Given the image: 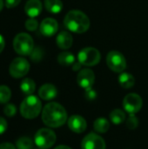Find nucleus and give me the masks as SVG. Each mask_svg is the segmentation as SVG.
I'll list each match as a JSON object with an SVG mask.
<instances>
[{
  "label": "nucleus",
  "mask_w": 148,
  "mask_h": 149,
  "mask_svg": "<svg viewBox=\"0 0 148 149\" xmlns=\"http://www.w3.org/2000/svg\"><path fill=\"white\" fill-rule=\"evenodd\" d=\"M31 59L33 61H38V60L41 59L43 54H42V51L39 48H37L36 50H33L32 51V52H31Z\"/></svg>",
  "instance_id": "obj_28"
},
{
  "label": "nucleus",
  "mask_w": 148,
  "mask_h": 149,
  "mask_svg": "<svg viewBox=\"0 0 148 149\" xmlns=\"http://www.w3.org/2000/svg\"><path fill=\"white\" fill-rule=\"evenodd\" d=\"M58 29V22L51 17H46L44 18L39 26L40 32L45 36V37H52L55 35Z\"/></svg>",
  "instance_id": "obj_12"
},
{
  "label": "nucleus",
  "mask_w": 148,
  "mask_h": 149,
  "mask_svg": "<svg viewBox=\"0 0 148 149\" xmlns=\"http://www.w3.org/2000/svg\"><path fill=\"white\" fill-rule=\"evenodd\" d=\"M20 89L23 93L26 95H31L36 89V84L33 79L30 78H25L22 80L20 84Z\"/></svg>",
  "instance_id": "obj_19"
},
{
  "label": "nucleus",
  "mask_w": 148,
  "mask_h": 149,
  "mask_svg": "<svg viewBox=\"0 0 148 149\" xmlns=\"http://www.w3.org/2000/svg\"><path fill=\"white\" fill-rule=\"evenodd\" d=\"M57 137L55 133L49 128L39 129L34 137V141L39 149H48L56 142Z\"/></svg>",
  "instance_id": "obj_5"
},
{
  "label": "nucleus",
  "mask_w": 148,
  "mask_h": 149,
  "mask_svg": "<svg viewBox=\"0 0 148 149\" xmlns=\"http://www.w3.org/2000/svg\"><path fill=\"white\" fill-rule=\"evenodd\" d=\"M30 70V64L29 62L22 57H18L14 58L10 66H9V72L11 77L15 79H19L25 76Z\"/></svg>",
  "instance_id": "obj_8"
},
{
  "label": "nucleus",
  "mask_w": 148,
  "mask_h": 149,
  "mask_svg": "<svg viewBox=\"0 0 148 149\" xmlns=\"http://www.w3.org/2000/svg\"><path fill=\"white\" fill-rule=\"evenodd\" d=\"M24 11L30 17H38L42 11V3L40 0H28L24 5Z\"/></svg>",
  "instance_id": "obj_14"
},
{
  "label": "nucleus",
  "mask_w": 148,
  "mask_h": 149,
  "mask_svg": "<svg viewBox=\"0 0 148 149\" xmlns=\"http://www.w3.org/2000/svg\"><path fill=\"white\" fill-rule=\"evenodd\" d=\"M143 105L141 97L137 93H129L123 100V107L129 114L138 113Z\"/></svg>",
  "instance_id": "obj_9"
},
{
  "label": "nucleus",
  "mask_w": 148,
  "mask_h": 149,
  "mask_svg": "<svg viewBox=\"0 0 148 149\" xmlns=\"http://www.w3.org/2000/svg\"><path fill=\"white\" fill-rule=\"evenodd\" d=\"M138 125H139V120L137 117L134 114H130V116L126 120V127L129 129L133 130L138 127Z\"/></svg>",
  "instance_id": "obj_25"
},
{
  "label": "nucleus",
  "mask_w": 148,
  "mask_h": 149,
  "mask_svg": "<svg viewBox=\"0 0 148 149\" xmlns=\"http://www.w3.org/2000/svg\"><path fill=\"white\" fill-rule=\"evenodd\" d=\"M101 55L99 50L94 47L83 48L78 54V61L82 65L94 66L100 61Z\"/></svg>",
  "instance_id": "obj_6"
},
{
  "label": "nucleus",
  "mask_w": 148,
  "mask_h": 149,
  "mask_svg": "<svg viewBox=\"0 0 148 149\" xmlns=\"http://www.w3.org/2000/svg\"><path fill=\"white\" fill-rule=\"evenodd\" d=\"M0 149H17V148L10 142H3L0 144Z\"/></svg>",
  "instance_id": "obj_32"
},
{
  "label": "nucleus",
  "mask_w": 148,
  "mask_h": 149,
  "mask_svg": "<svg viewBox=\"0 0 148 149\" xmlns=\"http://www.w3.org/2000/svg\"><path fill=\"white\" fill-rule=\"evenodd\" d=\"M119 83L123 88L129 89L134 86L135 79L132 74L128 72H122L119 77Z\"/></svg>",
  "instance_id": "obj_17"
},
{
  "label": "nucleus",
  "mask_w": 148,
  "mask_h": 149,
  "mask_svg": "<svg viewBox=\"0 0 148 149\" xmlns=\"http://www.w3.org/2000/svg\"><path fill=\"white\" fill-rule=\"evenodd\" d=\"M58 94V90L52 84H44L38 90L39 97L44 100H51Z\"/></svg>",
  "instance_id": "obj_15"
},
{
  "label": "nucleus",
  "mask_w": 148,
  "mask_h": 149,
  "mask_svg": "<svg viewBox=\"0 0 148 149\" xmlns=\"http://www.w3.org/2000/svg\"><path fill=\"white\" fill-rule=\"evenodd\" d=\"M7 122L6 120L3 118V117H0V134H3L6 129H7Z\"/></svg>",
  "instance_id": "obj_31"
},
{
  "label": "nucleus",
  "mask_w": 148,
  "mask_h": 149,
  "mask_svg": "<svg viewBox=\"0 0 148 149\" xmlns=\"http://www.w3.org/2000/svg\"><path fill=\"white\" fill-rule=\"evenodd\" d=\"M42 109L40 100L34 95H28L20 105V113L25 119L37 118Z\"/></svg>",
  "instance_id": "obj_3"
},
{
  "label": "nucleus",
  "mask_w": 148,
  "mask_h": 149,
  "mask_svg": "<svg viewBox=\"0 0 148 149\" xmlns=\"http://www.w3.org/2000/svg\"><path fill=\"white\" fill-rule=\"evenodd\" d=\"M38 21L36 19L31 17L30 19L26 20V22H25V28L28 31H36L38 29Z\"/></svg>",
  "instance_id": "obj_26"
},
{
  "label": "nucleus",
  "mask_w": 148,
  "mask_h": 149,
  "mask_svg": "<svg viewBox=\"0 0 148 149\" xmlns=\"http://www.w3.org/2000/svg\"><path fill=\"white\" fill-rule=\"evenodd\" d=\"M44 7L50 13L58 14L63 9V3L60 0H44Z\"/></svg>",
  "instance_id": "obj_18"
},
{
  "label": "nucleus",
  "mask_w": 148,
  "mask_h": 149,
  "mask_svg": "<svg viewBox=\"0 0 148 149\" xmlns=\"http://www.w3.org/2000/svg\"><path fill=\"white\" fill-rule=\"evenodd\" d=\"M17 149H32L33 148V142L32 141L25 136L20 137L16 142Z\"/></svg>",
  "instance_id": "obj_23"
},
{
  "label": "nucleus",
  "mask_w": 148,
  "mask_h": 149,
  "mask_svg": "<svg viewBox=\"0 0 148 149\" xmlns=\"http://www.w3.org/2000/svg\"><path fill=\"white\" fill-rule=\"evenodd\" d=\"M81 64L79 63V62H78V63H74L73 64V70L74 71H77V69H79L80 67H81Z\"/></svg>",
  "instance_id": "obj_34"
},
{
  "label": "nucleus",
  "mask_w": 148,
  "mask_h": 149,
  "mask_svg": "<svg viewBox=\"0 0 148 149\" xmlns=\"http://www.w3.org/2000/svg\"><path fill=\"white\" fill-rule=\"evenodd\" d=\"M21 0H5V6L7 8H14L20 3Z\"/></svg>",
  "instance_id": "obj_30"
},
{
  "label": "nucleus",
  "mask_w": 148,
  "mask_h": 149,
  "mask_svg": "<svg viewBox=\"0 0 148 149\" xmlns=\"http://www.w3.org/2000/svg\"><path fill=\"white\" fill-rule=\"evenodd\" d=\"M64 24L67 30L74 33H84L90 27V19L83 11L72 10L65 15Z\"/></svg>",
  "instance_id": "obj_2"
},
{
  "label": "nucleus",
  "mask_w": 148,
  "mask_h": 149,
  "mask_svg": "<svg viewBox=\"0 0 148 149\" xmlns=\"http://www.w3.org/2000/svg\"><path fill=\"white\" fill-rule=\"evenodd\" d=\"M42 120L49 127H59L66 122L67 113L60 104L50 102L43 109Z\"/></svg>",
  "instance_id": "obj_1"
},
{
  "label": "nucleus",
  "mask_w": 148,
  "mask_h": 149,
  "mask_svg": "<svg viewBox=\"0 0 148 149\" xmlns=\"http://www.w3.org/2000/svg\"><path fill=\"white\" fill-rule=\"evenodd\" d=\"M85 96L88 100H93L97 97V93L91 87V88H88L85 90Z\"/></svg>",
  "instance_id": "obj_29"
},
{
  "label": "nucleus",
  "mask_w": 148,
  "mask_h": 149,
  "mask_svg": "<svg viewBox=\"0 0 148 149\" xmlns=\"http://www.w3.org/2000/svg\"><path fill=\"white\" fill-rule=\"evenodd\" d=\"M5 46V40L3 38V37L0 34V53L3 51Z\"/></svg>",
  "instance_id": "obj_33"
},
{
  "label": "nucleus",
  "mask_w": 148,
  "mask_h": 149,
  "mask_svg": "<svg viewBox=\"0 0 148 149\" xmlns=\"http://www.w3.org/2000/svg\"><path fill=\"white\" fill-rule=\"evenodd\" d=\"M68 127L72 132L81 134L85 131L87 124L86 120L82 116L74 114L68 119Z\"/></svg>",
  "instance_id": "obj_13"
},
{
  "label": "nucleus",
  "mask_w": 148,
  "mask_h": 149,
  "mask_svg": "<svg viewBox=\"0 0 148 149\" xmlns=\"http://www.w3.org/2000/svg\"><path fill=\"white\" fill-rule=\"evenodd\" d=\"M58 61L61 65L69 66V65H72L75 63V57L72 52H64L58 56Z\"/></svg>",
  "instance_id": "obj_20"
},
{
  "label": "nucleus",
  "mask_w": 148,
  "mask_h": 149,
  "mask_svg": "<svg viewBox=\"0 0 148 149\" xmlns=\"http://www.w3.org/2000/svg\"><path fill=\"white\" fill-rule=\"evenodd\" d=\"M106 64L115 72H122L126 67V60L124 55L118 51H112L107 54Z\"/></svg>",
  "instance_id": "obj_7"
},
{
  "label": "nucleus",
  "mask_w": 148,
  "mask_h": 149,
  "mask_svg": "<svg viewBox=\"0 0 148 149\" xmlns=\"http://www.w3.org/2000/svg\"><path fill=\"white\" fill-rule=\"evenodd\" d=\"M93 127H94V130L96 132L100 133V134H105L109 130L110 123L105 118H99L94 121Z\"/></svg>",
  "instance_id": "obj_21"
},
{
  "label": "nucleus",
  "mask_w": 148,
  "mask_h": 149,
  "mask_svg": "<svg viewBox=\"0 0 148 149\" xmlns=\"http://www.w3.org/2000/svg\"><path fill=\"white\" fill-rule=\"evenodd\" d=\"M110 120L115 125H120L126 120V114L121 109H114L110 113Z\"/></svg>",
  "instance_id": "obj_22"
},
{
  "label": "nucleus",
  "mask_w": 148,
  "mask_h": 149,
  "mask_svg": "<svg viewBox=\"0 0 148 149\" xmlns=\"http://www.w3.org/2000/svg\"><path fill=\"white\" fill-rule=\"evenodd\" d=\"M72 36L70 32L68 31H62L60 32L56 38V43L57 45L63 50L69 49L72 45Z\"/></svg>",
  "instance_id": "obj_16"
},
{
  "label": "nucleus",
  "mask_w": 148,
  "mask_h": 149,
  "mask_svg": "<svg viewBox=\"0 0 148 149\" xmlns=\"http://www.w3.org/2000/svg\"><path fill=\"white\" fill-rule=\"evenodd\" d=\"M3 7V0H0V11L2 10Z\"/></svg>",
  "instance_id": "obj_36"
},
{
  "label": "nucleus",
  "mask_w": 148,
  "mask_h": 149,
  "mask_svg": "<svg viewBox=\"0 0 148 149\" xmlns=\"http://www.w3.org/2000/svg\"><path fill=\"white\" fill-rule=\"evenodd\" d=\"M95 81V75L94 72L88 69H82L79 72L77 76V82L79 86H81L84 89H88L92 86Z\"/></svg>",
  "instance_id": "obj_11"
},
{
  "label": "nucleus",
  "mask_w": 148,
  "mask_h": 149,
  "mask_svg": "<svg viewBox=\"0 0 148 149\" xmlns=\"http://www.w3.org/2000/svg\"><path fill=\"white\" fill-rule=\"evenodd\" d=\"M106 141L102 137L94 133L88 134L81 142L82 149H106Z\"/></svg>",
  "instance_id": "obj_10"
},
{
  "label": "nucleus",
  "mask_w": 148,
  "mask_h": 149,
  "mask_svg": "<svg viewBox=\"0 0 148 149\" xmlns=\"http://www.w3.org/2000/svg\"><path fill=\"white\" fill-rule=\"evenodd\" d=\"M3 113L8 117H13L17 113V108L13 104H7L3 108Z\"/></svg>",
  "instance_id": "obj_27"
},
{
  "label": "nucleus",
  "mask_w": 148,
  "mask_h": 149,
  "mask_svg": "<svg viewBox=\"0 0 148 149\" xmlns=\"http://www.w3.org/2000/svg\"><path fill=\"white\" fill-rule=\"evenodd\" d=\"M11 97L10 89L7 86H0V103L4 104L10 101Z\"/></svg>",
  "instance_id": "obj_24"
},
{
  "label": "nucleus",
  "mask_w": 148,
  "mask_h": 149,
  "mask_svg": "<svg viewBox=\"0 0 148 149\" xmlns=\"http://www.w3.org/2000/svg\"><path fill=\"white\" fill-rule=\"evenodd\" d=\"M54 149H72L71 148L67 147V146H64V145H60V146H58L57 148H55Z\"/></svg>",
  "instance_id": "obj_35"
},
{
  "label": "nucleus",
  "mask_w": 148,
  "mask_h": 149,
  "mask_svg": "<svg viewBox=\"0 0 148 149\" xmlns=\"http://www.w3.org/2000/svg\"><path fill=\"white\" fill-rule=\"evenodd\" d=\"M13 48L15 52L22 56L31 55L34 50V43L31 35L21 32L16 35L13 40Z\"/></svg>",
  "instance_id": "obj_4"
}]
</instances>
